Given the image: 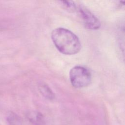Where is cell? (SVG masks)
I'll return each mask as SVG.
<instances>
[{
    "instance_id": "obj_1",
    "label": "cell",
    "mask_w": 125,
    "mask_h": 125,
    "mask_svg": "<svg viewBox=\"0 0 125 125\" xmlns=\"http://www.w3.org/2000/svg\"><path fill=\"white\" fill-rule=\"evenodd\" d=\"M52 40L57 49L62 54L74 55L80 52L81 43L79 38L72 31L64 28H57L51 33Z\"/></svg>"
},
{
    "instance_id": "obj_2",
    "label": "cell",
    "mask_w": 125,
    "mask_h": 125,
    "mask_svg": "<svg viewBox=\"0 0 125 125\" xmlns=\"http://www.w3.org/2000/svg\"><path fill=\"white\" fill-rule=\"evenodd\" d=\"M69 78L72 85L80 88L87 86L91 82V74L89 70L83 66H74L70 71Z\"/></svg>"
},
{
    "instance_id": "obj_3",
    "label": "cell",
    "mask_w": 125,
    "mask_h": 125,
    "mask_svg": "<svg viewBox=\"0 0 125 125\" xmlns=\"http://www.w3.org/2000/svg\"><path fill=\"white\" fill-rule=\"evenodd\" d=\"M79 11L86 28L91 30H97L100 27L101 23L98 19L88 9L80 7Z\"/></svg>"
},
{
    "instance_id": "obj_4",
    "label": "cell",
    "mask_w": 125,
    "mask_h": 125,
    "mask_svg": "<svg viewBox=\"0 0 125 125\" xmlns=\"http://www.w3.org/2000/svg\"><path fill=\"white\" fill-rule=\"evenodd\" d=\"M26 117L32 125H49L48 121L41 112L32 110L27 112Z\"/></svg>"
},
{
    "instance_id": "obj_5",
    "label": "cell",
    "mask_w": 125,
    "mask_h": 125,
    "mask_svg": "<svg viewBox=\"0 0 125 125\" xmlns=\"http://www.w3.org/2000/svg\"><path fill=\"white\" fill-rule=\"evenodd\" d=\"M7 121L9 125H22L21 118L15 113L10 112L7 117Z\"/></svg>"
},
{
    "instance_id": "obj_6",
    "label": "cell",
    "mask_w": 125,
    "mask_h": 125,
    "mask_svg": "<svg viewBox=\"0 0 125 125\" xmlns=\"http://www.w3.org/2000/svg\"><path fill=\"white\" fill-rule=\"evenodd\" d=\"M40 90L42 95L46 98L52 100L54 98V94L51 89L45 84H42L40 85Z\"/></svg>"
},
{
    "instance_id": "obj_7",
    "label": "cell",
    "mask_w": 125,
    "mask_h": 125,
    "mask_svg": "<svg viewBox=\"0 0 125 125\" xmlns=\"http://www.w3.org/2000/svg\"><path fill=\"white\" fill-rule=\"evenodd\" d=\"M60 2L62 6L67 10L74 11L77 8L75 3L72 1H61Z\"/></svg>"
},
{
    "instance_id": "obj_8",
    "label": "cell",
    "mask_w": 125,
    "mask_h": 125,
    "mask_svg": "<svg viewBox=\"0 0 125 125\" xmlns=\"http://www.w3.org/2000/svg\"></svg>"
}]
</instances>
